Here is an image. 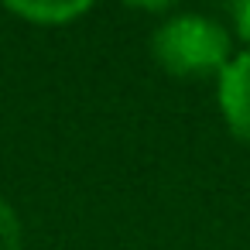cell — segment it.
Returning <instances> with one entry per match:
<instances>
[{
  "label": "cell",
  "instance_id": "2",
  "mask_svg": "<svg viewBox=\"0 0 250 250\" xmlns=\"http://www.w3.org/2000/svg\"><path fill=\"white\" fill-rule=\"evenodd\" d=\"M216 103L229 134L250 144V52L229 59V65L216 76Z\"/></svg>",
  "mask_w": 250,
  "mask_h": 250
},
{
  "label": "cell",
  "instance_id": "5",
  "mask_svg": "<svg viewBox=\"0 0 250 250\" xmlns=\"http://www.w3.org/2000/svg\"><path fill=\"white\" fill-rule=\"evenodd\" d=\"M229 18H233V31H236V38L247 45V52H250V0H240V4H233L229 7Z\"/></svg>",
  "mask_w": 250,
  "mask_h": 250
},
{
  "label": "cell",
  "instance_id": "3",
  "mask_svg": "<svg viewBox=\"0 0 250 250\" xmlns=\"http://www.w3.org/2000/svg\"><path fill=\"white\" fill-rule=\"evenodd\" d=\"M89 0H18V4H7L11 14H18L21 21L42 24V28H62L83 14H89Z\"/></svg>",
  "mask_w": 250,
  "mask_h": 250
},
{
  "label": "cell",
  "instance_id": "1",
  "mask_svg": "<svg viewBox=\"0 0 250 250\" xmlns=\"http://www.w3.org/2000/svg\"><path fill=\"white\" fill-rule=\"evenodd\" d=\"M154 62L175 79H206L219 76L229 59V31L209 14H168L151 35Z\"/></svg>",
  "mask_w": 250,
  "mask_h": 250
},
{
  "label": "cell",
  "instance_id": "4",
  "mask_svg": "<svg viewBox=\"0 0 250 250\" xmlns=\"http://www.w3.org/2000/svg\"><path fill=\"white\" fill-rule=\"evenodd\" d=\"M21 243H24L21 216L7 199H0V250H21Z\"/></svg>",
  "mask_w": 250,
  "mask_h": 250
}]
</instances>
